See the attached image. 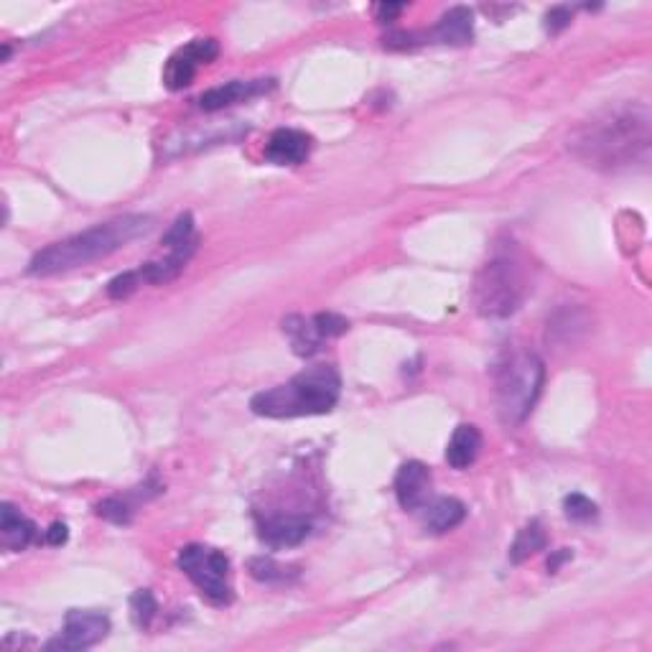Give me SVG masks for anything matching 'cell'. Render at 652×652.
Instances as JSON below:
<instances>
[{
  "mask_svg": "<svg viewBox=\"0 0 652 652\" xmlns=\"http://www.w3.org/2000/svg\"><path fill=\"white\" fill-rule=\"evenodd\" d=\"M652 143V115L647 105L624 102L604 107L568 135V151L586 166L617 171L645 163Z\"/></svg>",
  "mask_w": 652,
  "mask_h": 652,
  "instance_id": "6da1fadb",
  "label": "cell"
},
{
  "mask_svg": "<svg viewBox=\"0 0 652 652\" xmlns=\"http://www.w3.org/2000/svg\"><path fill=\"white\" fill-rule=\"evenodd\" d=\"M151 227L153 217H148V214H123V217L102 222V225L90 227V230L67 237V240L51 242L49 248L39 250L31 258L29 276L46 278L85 268V265L95 263V260L118 253L120 248L130 245L141 235H148Z\"/></svg>",
  "mask_w": 652,
  "mask_h": 652,
  "instance_id": "7a4b0ae2",
  "label": "cell"
},
{
  "mask_svg": "<svg viewBox=\"0 0 652 652\" xmlns=\"http://www.w3.org/2000/svg\"><path fill=\"white\" fill-rule=\"evenodd\" d=\"M342 377L332 365H314L298 372L288 383L263 390L250 400L255 416L263 418H301L324 416L339 403Z\"/></svg>",
  "mask_w": 652,
  "mask_h": 652,
  "instance_id": "3957f363",
  "label": "cell"
},
{
  "mask_svg": "<svg viewBox=\"0 0 652 652\" xmlns=\"http://www.w3.org/2000/svg\"><path fill=\"white\" fill-rule=\"evenodd\" d=\"M528 293L525 265L512 250H502L482 265L474 281V306L487 319H507L523 306Z\"/></svg>",
  "mask_w": 652,
  "mask_h": 652,
  "instance_id": "277c9868",
  "label": "cell"
},
{
  "mask_svg": "<svg viewBox=\"0 0 652 652\" xmlns=\"http://www.w3.org/2000/svg\"><path fill=\"white\" fill-rule=\"evenodd\" d=\"M546 365L533 352H515L497 370V411L507 426H518L540 398Z\"/></svg>",
  "mask_w": 652,
  "mask_h": 652,
  "instance_id": "5b68a950",
  "label": "cell"
},
{
  "mask_svg": "<svg viewBox=\"0 0 652 652\" xmlns=\"http://www.w3.org/2000/svg\"><path fill=\"white\" fill-rule=\"evenodd\" d=\"M176 563L209 604L222 607V604L232 602L230 561L225 553L202 546V543H192V546L181 548Z\"/></svg>",
  "mask_w": 652,
  "mask_h": 652,
  "instance_id": "8992f818",
  "label": "cell"
},
{
  "mask_svg": "<svg viewBox=\"0 0 652 652\" xmlns=\"http://www.w3.org/2000/svg\"><path fill=\"white\" fill-rule=\"evenodd\" d=\"M110 632V619L102 612H74L67 614L64 627L54 640L46 642V650H59V652H79L90 650L97 642H102Z\"/></svg>",
  "mask_w": 652,
  "mask_h": 652,
  "instance_id": "52a82bcc",
  "label": "cell"
},
{
  "mask_svg": "<svg viewBox=\"0 0 652 652\" xmlns=\"http://www.w3.org/2000/svg\"><path fill=\"white\" fill-rule=\"evenodd\" d=\"M217 54H220V46H217L214 39L189 41V44L181 46L174 57L166 62V67H163V85L169 87L171 92L184 90V87H189L194 82L199 67L214 62Z\"/></svg>",
  "mask_w": 652,
  "mask_h": 652,
  "instance_id": "ba28073f",
  "label": "cell"
},
{
  "mask_svg": "<svg viewBox=\"0 0 652 652\" xmlns=\"http://www.w3.org/2000/svg\"><path fill=\"white\" fill-rule=\"evenodd\" d=\"M395 497L403 510H423L431 502V472L421 461H405L395 477Z\"/></svg>",
  "mask_w": 652,
  "mask_h": 652,
  "instance_id": "9c48e42d",
  "label": "cell"
},
{
  "mask_svg": "<svg viewBox=\"0 0 652 652\" xmlns=\"http://www.w3.org/2000/svg\"><path fill=\"white\" fill-rule=\"evenodd\" d=\"M311 135L296 128H278L265 143V158L276 166H298L311 156Z\"/></svg>",
  "mask_w": 652,
  "mask_h": 652,
  "instance_id": "30bf717a",
  "label": "cell"
},
{
  "mask_svg": "<svg viewBox=\"0 0 652 652\" xmlns=\"http://www.w3.org/2000/svg\"><path fill=\"white\" fill-rule=\"evenodd\" d=\"M273 87V79H235V82H227L222 87H212V90L204 92L199 97V107L207 110V113H217V110H225L230 105H240V102H248L253 97L263 95Z\"/></svg>",
  "mask_w": 652,
  "mask_h": 652,
  "instance_id": "8fae6325",
  "label": "cell"
},
{
  "mask_svg": "<svg viewBox=\"0 0 652 652\" xmlns=\"http://www.w3.org/2000/svg\"><path fill=\"white\" fill-rule=\"evenodd\" d=\"M311 535V520L306 515H276L260 525V538L273 548H291Z\"/></svg>",
  "mask_w": 652,
  "mask_h": 652,
  "instance_id": "7c38bea8",
  "label": "cell"
},
{
  "mask_svg": "<svg viewBox=\"0 0 652 652\" xmlns=\"http://www.w3.org/2000/svg\"><path fill=\"white\" fill-rule=\"evenodd\" d=\"M197 237H194L192 242H186V245H181V248H174V250H166V255L158 260H151V263H146L141 270V278L143 283H151V286H161V283H169L174 281V278H179L181 270L186 268V263L192 260V255L197 253Z\"/></svg>",
  "mask_w": 652,
  "mask_h": 652,
  "instance_id": "4fadbf2b",
  "label": "cell"
},
{
  "mask_svg": "<svg viewBox=\"0 0 652 652\" xmlns=\"http://www.w3.org/2000/svg\"><path fill=\"white\" fill-rule=\"evenodd\" d=\"M36 540V525L21 510L6 502L0 510V543L11 553L26 551Z\"/></svg>",
  "mask_w": 652,
  "mask_h": 652,
  "instance_id": "5bb4252c",
  "label": "cell"
},
{
  "mask_svg": "<svg viewBox=\"0 0 652 652\" xmlns=\"http://www.w3.org/2000/svg\"><path fill=\"white\" fill-rule=\"evenodd\" d=\"M433 39L449 46H467L474 39V13L467 6H454L441 16Z\"/></svg>",
  "mask_w": 652,
  "mask_h": 652,
  "instance_id": "9a60e30c",
  "label": "cell"
},
{
  "mask_svg": "<svg viewBox=\"0 0 652 652\" xmlns=\"http://www.w3.org/2000/svg\"><path fill=\"white\" fill-rule=\"evenodd\" d=\"M482 451V433L472 423H461L446 446V461L454 469H469Z\"/></svg>",
  "mask_w": 652,
  "mask_h": 652,
  "instance_id": "2e32d148",
  "label": "cell"
},
{
  "mask_svg": "<svg viewBox=\"0 0 652 652\" xmlns=\"http://www.w3.org/2000/svg\"><path fill=\"white\" fill-rule=\"evenodd\" d=\"M283 334L291 342L293 352L298 357H314L316 352H321V344H324V337L319 334L314 324V316L306 319L301 314H291L283 319Z\"/></svg>",
  "mask_w": 652,
  "mask_h": 652,
  "instance_id": "e0dca14e",
  "label": "cell"
},
{
  "mask_svg": "<svg viewBox=\"0 0 652 652\" xmlns=\"http://www.w3.org/2000/svg\"><path fill=\"white\" fill-rule=\"evenodd\" d=\"M423 510H426L423 512V525L431 533H449V530L459 528L467 518V507L456 497H439V500L428 502Z\"/></svg>",
  "mask_w": 652,
  "mask_h": 652,
  "instance_id": "ac0fdd59",
  "label": "cell"
},
{
  "mask_svg": "<svg viewBox=\"0 0 652 652\" xmlns=\"http://www.w3.org/2000/svg\"><path fill=\"white\" fill-rule=\"evenodd\" d=\"M589 316L579 309H563L548 321V339L553 342H576L584 332H589Z\"/></svg>",
  "mask_w": 652,
  "mask_h": 652,
  "instance_id": "d6986e66",
  "label": "cell"
},
{
  "mask_svg": "<svg viewBox=\"0 0 652 652\" xmlns=\"http://www.w3.org/2000/svg\"><path fill=\"white\" fill-rule=\"evenodd\" d=\"M546 543H548L546 530H543V525H540L538 520H533V523H528L523 530H520L518 538H515V543L510 546V561L525 563L530 556H535V553L543 551V548H546Z\"/></svg>",
  "mask_w": 652,
  "mask_h": 652,
  "instance_id": "ffe728a7",
  "label": "cell"
},
{
  "mask_svg": "<svg viewBox=\"0 0 652 652\" xmlns=\"http://www.w3.org/2000/svg\"><path fill=\"white\" fill-rule=\"evenodd\" d=\"M250 574H253V579L263 581V584H286L291 576H296V571L288 566H283V563L273 561V558L268 556H258V558H250Z\"/></svg>",
  "mask_w": 652,
  "mask_h": 652,
  "instance_id": "44dd1931",
  "label": "cell"
},
{
  "mask_svg": "<svg viewBox=\"0 0 652 652\" xmlns=\"http://www.w3.org/2000/svg\"><path fill=\"white\" fill-rule=\"evenodd\" d=\"M130 612H133V622L146 630L148 624L153 622L158 612L156 596H153L151 589H138L133 596H130Z\"/></svg>",
  "mask_w": 652,
  "mask_h": 652,
  "instance_id": "7402d4cb",
  "label": "cell"
},
{
  "mask_svg": "<svg viewBox=\"0 0 652 652\" xmlns=\"http://www.w3.org/2000/svg\"><path fill=\"white\" fill-rule=\"evenodd\" d=\"M194 237H197L194 235V217L189 212H184L176 217V222L169 227V232L163 235L161 245L166 250H174V248H181V245H186V242H192Z\"/></svg>",
  "mask_w": 652,
  "mask_h": 652,
  "instance_id": "603a6c76",
  "label": "cell"
},
{
  "mask_svg": "<svg viewBox=\"0 0 652 652\" xmlns=\"http://www.w3.org/2000/svg\"><path fill=\"white\" fill-rule=\"evenodd\" d=\"M563 510H566V518L574 520V523H589V520H594L596 515H599V510H596L594 502L589 500V497L584 495H568L566 500H563Z\"/></svg>",
  "mask_w": 652,
  "mask_h": 652,
  "instance_id": "cb8c5ba5",
  "label": "cell"
},
{
  "mask_svg": "<svg viewBox=\"0 0 652 652\" xmlns=\"http://www.w3.org/2000/svg\"><path fill=\"white\" fill-rule=\"evenodd\" d=\"M97 515L115 525H128L130 518H133V507L123 497H107L97 505Z\"/></svg>",
  "mask_w": 652,
  "mask_h": 652,
  "instance_id": "d4e9b609",
  "label": "cell"
},
{
  "mask_svg": "<svg viewBox=\"0 0 652 652\" xmlns=\"http://www.w3.org/2000/svg\"><path fill=\"white\" fill-rule=\"evenodd\" d=\"M138 286H143L141 270H128L123 276L113 278V281L107 283V296L115 298V301H123V298L133 296L138 291Z\"/></svg>",
  "mask_w": 652,
  "mask_h": 652,
  "instance_id": "484cf974",
  "label": "cell"
},
{
  "mask_svg": "<svg viewBox=\"0 0 652 652\" xmlns=\"http://www.w3.org/2000/svg\"><path fill=\"white\" fill-rule=\"evenodd\" d=\"M314 324H316V329H319V334L324 339L342 337V334L349 329V321L344 319V316L334 314V311H321V314H316Z\"/></svg>",
  "mask_w": 652,
  "mask_h": 652,
  "instance_id": "4316f807",
  "label": "cell"
},
{
  "mask_svg": "<svg viewBox=\"0 0 652 652\" xmlns=\"http://www.w3.org/2000/svg\"><path fill=\"white\" fill-rule=\"evenodd\" d=\"M571 23V8L568 6H556L546 13V31L548 34H558Z\"/></svg>",
  "mask_w": 652,
  "mask_h": 652,
  "instance_id": "83f0119b",
  "label": "cell"
},
{
  "mask_svg": "<svg viewBox=\"0 0 652 652\" xmlns=\"http://www.w3.org/2000/svg\"><path fill=\"white\" fill-rule=\"evenodd\" d=\"M403 11V3H380V6H375V18L380 23H393Z\"/></svg>",
  "mask_w": 652,
  "mask_h": 652,
  "instance_id": "f1b7e54d",
  "label": "cell"
},
{
  "mask_svg": "<svg viewBox=\"0 0 652 652\" xmlns=\"http://www.w3.org/2000/svg\"><path fill=\"white\" fill-rule=\"evenodd\" d=\"M69 538V530L64 523H54L49 530H46V543L49 546H64Z\"/></svg>",
  "mask_w": 652,
  "mask_h": 652,
  "instance_id": "f546056e",
  "label": "cell"
},
{
  "mask_svg": "<svg viewBox=\"0 0 652 652\" xmlns=\"http://www.w3.org/2000/svg\"><path fill=\"white\" fill-rule=\"evenodd\" d=\"M568 558H571V551H568V548H563V551L558 553V556L553 558V561H548V568H551V574H556L558 566H561L563 561H568Z\"/></svg>",
  "mask_w": 652,
  "mask_h": 652,
  "instance_id": "4dcf8cb0",
  "label": "cell"
}]
</instances>
